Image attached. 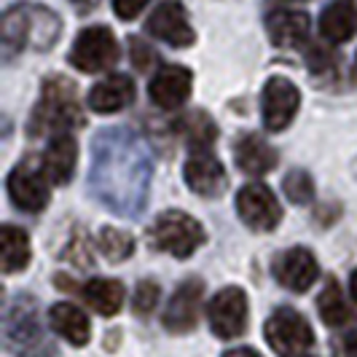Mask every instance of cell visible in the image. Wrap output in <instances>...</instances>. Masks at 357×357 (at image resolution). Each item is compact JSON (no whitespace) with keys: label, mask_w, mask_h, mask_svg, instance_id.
Segmentation results:
<instances>
[{"label":"cell","mask_w":357,"mask_h":357,"mask_svg":"<svg viewBox=\"0 0 357 357\" xmlns=\"http://www.w3.org/2000/svg\"><path fill=\"white\" fill-rule=\"evenodd\" d=\"M129 56H132V65L137 68V70H151L153 65H156V52L145 43L143 38H129Z\"/></svg>","instance_id":"obj_30"},{"label":"cell","mask_w":357,"mask_h":357,"mask_svg":"<svg viewBox=\"0 0 357 357\" xmlns=\"http://www.w3.org/2000/svg\"><path fill=\"white\" fill-rule=\"evenodd\" d=\"M223 357H261V352H255V349H250V347H239V349L226 352Z\"/></svg>","instance_id":"obj_35"},{"label":"cell","mask_w":357,"mask_h":357,"mask_svg":"<svg viewBox=\"0 0 357 357\" xmlns=\"http://www.w3.org/2000/svg\"><path fill=\"white\" fill-rule=\"evenodd\" d=\"M97 245H100L102 255H105L107 261H113V264L126 261V258L135 252V239H132V234L121 231V229H113V226L100 229Z\"/></svg>","instance_id":"obj_27"},{"label":"cell","mask_w":357,"mask_h":357,"mask_svg":"<svg viewBox=\"0 0 357 357\" xmlns=\"http://www.w3.org/2000/svg\"><path fill=\"white\" fill-rule=\"evenodd\" d=\"M3 347L17 357H56V347L40 320V309L33 296L22 293L6 304Z\"/></svg>","instance_id":"obj_3"},{"label":"cell","mask_w":357,"mask_h":357,"mask_svg":"<svg viewBox=\"0 0 357 357\" xmlns=\"http://www.w3.org/2000/svg\"><path fill=\"white\" fill-rule=\"evenodd\" d=\"M301 105V91L296 89L293 81L287 78H268L264 94H261V113L264 126L268 132H282L296 119Z\"/></svg>","instance_id":"obj_10"},{"label":"cell","mask_w":357,"mask_h":357,"mask_svg":"<svg viewBox=\"0 0 357 357\" xmlns=\"http://www.w3.org/2000/svg\"><path fill=\"white\" fill-rule=\"evenodd\" d=\"M81 298L102 317H113L119 314V309L124 304V285L116 280H89L86 285L81 287Z\"/></svg>","instance_id":"obj_23"},{"label":"cell","mask_w":357,"mask_h":357,"mask_svg":"<svg viewBox=\"0 0 357 357\" xmlns=\"http://www.w3.org/2000/svg\"><path fill=\"white\" fill-rule=\"evenodd\" d=\"M207 320L218 339L229 341L248 328V296L242 287H223L207 306Z\"/></svg>","instance_id":"obj_9"},{"label":"cell","mask_w":357,"mask_h":357,"mask_svg":"<svg viewBox=\"0 0 357 357\" xmlns=\"http://www.w3.org/2000/svg\"><path fill=\"white\" fill-rule=\"evenodd\" d=\"M84 124L78 89L65 75H49L40 86V102L30 116V135H65Z\"/></svg>","instance_id":"obj_4"},{"label":"cell","mask_w":357,"mask_h":357,"mask_svg":"<svg viewBox=\"0 0 357 357\" xmlns=\"http://www.w3.org/2000/svg\"><path fill=\"white\" fill-rule=\"evenodd\" d=\"M234 159L239 164L242 172L248 175H266L277 167V151L258 135H245L239 143L234 145Z\"/></svg>","instance_id":"obj_18"},{"label":"cell","mask_w":357,"mask_h":357,"mask_svg":"<svg viewBox=\"0 0 357 357\" xmlns=\"http://www.w3.org/2000/svg\"><path fill=\"white\" fill-rule=\"evenodd\" d=\"M49 322H52L54 333H59L65 341H70L73 347H84V344L89 341L91 325H89L86 312H84V309H78V306L68 304V301L52 306V312H49Z\"/></svg>","instance_id":"obj_22"},{"label":"cell","mask_w":357,"mask_h":357,"mask_svg":"<svg viewBox=\"0 0 357 357\" xmlns=\"http://www.w3.org/2000/svg\"><path fill=\"white\" fill-rule=\"evenodd\" d=\"M75 161H78V145L70 135H54L46 153H43V169L54 185H62L73 178L75 172Z\"/></svg>","instance_id":"obj_19"},{"label":"cell","mask_w":357,"mask_h":357,"mask_svg":"<svg viewBox=\"0 0 357 357\" xmlns=\"http://www.w3.org/2000/svg\"><path fill=\"white\" fill-rule=\"evenodd\" d=\"M317 309H320L322 322L331 325V328H341V325H347V322L355 317L349 304L344 301V293H341L336 280H328V285H325V290H322L320 298H317Z\"/></svg>","instance_id":"obj_25"},{"label":"cell","mask_w":357,"mask_h":357,"mask_svg":"<svg viewBox=\"0 0 357 357\" xmlns=\"http://www.w3.org/2000/svg\"><path fill=\"white\" fill-rule=\"evenodd\" d=\"M266 30L271 43L282 49H296L309 36V17L304 11H271L266 19Z\"/></svg>","instance_id":"obj_20"},{"label":"cell","mask_w":357,"mask_h":357,"mask_svg":"<svg viewBox=\"0 0 357 357\" xmlns=\"http://www.w3.org/2000/svg\"><path fill=\"white\" fill-rule=\"evenodd\" d=\"M148 245L175 258H188L204 245V229L197 218L180 210H167L148 229Z\"/></svg>","instance_id":"obj_5"},{"label":"cell","mask_w":357,"mask_h":357,"mask_svg":"<svg viewBox=\"0 0 357 357\" xmlns=\"http://www.w3.org/2000/svg\"><path fill=\"white\" fill-rule=\"evenodd\" d=\"M185 183L199 197H220L226 191V169L210 151H194L185 161Z\"/></svg>","instance_id":"obj_16"},{"label":"cell","mask_w":357,"mask_h":357,"mask_svg":"<svg viewBox=\"0 0 357 357\" xmlns=\"http://www.w3.org/2000/svg\"><path fill=\"white\" fill-rule=\"evenodd\" d=\"M49 175L43 169V161L36 164L33 159L22 161L8 175V197L24 213H40L49 204Z\"/></svg>","instance_id":"obj_8"},{"label":"cell","mask_w":357,"mask_h":357,"mask_svg":"<svg viewBox=\"0 0 357 357\" xmlns=\"http://www.w3.org/2000/svg\"><path fill=\"white\" fill-rule=\"evenodd\" d=\"M132 100H135V81L124 73L107 75L105 81L91 86L89 97H86L89 107L97 113H119L126 105H132Z\"/></svg>","instance_id":"obj_17"},{"label":"cell","mask_w":357,"mask_h":357,"mask_svg":"<svg viewBox=\"0 0 357 357\" xmlns=\"http://www.w3.org/2000/svg\"><path fill=\"white\" fill-rule=\"evenodd\" d=\"M159 298H161L159 285H156V282H151V280H143L140 285L135 287V296H132V309H135L140 317H145V314H151V312L156 309Z\"/></svg>","instance_id":"obj_29"},{"label":"cell","mask_w":357,"mask_h":357,"mask_svg":"<svg viewBox=\"0 0 357 357\" xmlns=\"http://www.w3.org/2000/svg\"><path fill=\"white\" fill-rule=\"evenodd\" d=\"M68 261H73L75 266H91V252H89V239L84 234H75L73 242L68 245Z\"/></svg>","instance_id":"obj_32"},{"label":"cell","mask_w":357,"mask_h":357,"mask_svg":"<svg viewBox=\"0 0 357 357\" xmlns=\"http://www.w3.org/2000/svg\"><path fill=\"white\" fill-rule=\"evenodd\" d=\"M355 70H357V59H355Z\"/></svg>","instance_id":"obj_38"},{"label":"cell","mask_w":357,"mask_h":357,"mask_svg":"<svg viewBox=\"0 0 357 357\" xmlns=\"http://www.w3.org/2000/svg\"><path fill=\"white\" fill-rule=\"evenodd\" d=\"M73 68L84 73H102L119 62V40L107 27H86L81 30L70 49Z\"/></svg>","instance_id":"obj_6"},{"label":"cell","mask_w":357,"mask_h":357,"mask_svg":"<svg viewBox=\"0 0 357 357\" xmlns=\"http://www.w3.org/2000/svg\"><path fill=\"white\" fill-rule=\"evenodd\" d=\"M271 271H274V280L287 290H293V293L309 290L314 285L317 274H320L314 255L306 248H290V250L280 252L271 264Z\"/></svg>","instance_id":"obj_13"},{"label":"cell","mask_w":357,"mask_h":357,"mask_svg":"<svg viewBox=\"0 0 357 357\" xmlns=\"http://www.w3.org/2000/svg\"><path fill=\"white\" fill-rule=\"evenodd\" d=\"M180 132L185 135V140L191 145V151H210V143H215L218 137V126L210 121L207 113H188L180 119Z\"/></svg>","instance_id":"obj_26"},{"label":"cell","mask_w":357,"mask_h":357,"mask_svg":"<svg viewBox=\"0 0 357 357\" xmlns=\"http://www.w3.org/2000/svg\"><path fill=\"white\" fill-rule=\"evenodd\" d=\"M0 245H3V250H0L3 274H17L30 264V236L22 229L6 223L0 229Z\"/></svg>","instance_id":"obj_24"},{"label":"cell","mask_w":357,"mask_h":357,"mask_svg":"<svg viewBox=\"0 0 357 357\" xmlns=\"http://www.w3.org/2000/svg\"><path fill=\"white\" fill-rule=\"evenodd\" d=\"M266 341L271 344V349L280 352V355H301L314 344V331L296 309L282 306L268 317Z\"/></svg>","instance_id":"obj_7"},{"label":"cell","mask_w":357,"mask_h":357,"mask_svg":"<svg viewBox=\"0 0 357 357\" xmlns=\"http://www.w3.org/2000/svg\"><path fill=\"white\" fill-rule=\"evenodd\" d=\"M202 293L204 285L202 280H185L183 285L172 293L169 304L164 309V328L169 333H188L199 320V306H202Z\"/></svg>","instance_id":"obj_14"},{"label":"cell","mask_w":357,"mask_h":357,"mask_svg":"<svg viewBox=\"0 0 357 357\" xmlns=\"http://www.w3.org/2000/svg\"><path fill=\"white\" fill-rule=\"evenodd\" d=\"M309 68H312V73L314 75H333L336 73V59H333V54H328L325 49H320V46H314V49H309Z\"/></svg>","instance_id":"obj_31"},{"label":"cell","mask_w":357,"mask_h":357,"mask_svg":"<svg viewBox=\"0 0 357 357\" xmlns=\"http://www.w3.org/2000/svg\"><path fill=\"white\" fill-rule=\"evenodd\" d=\"M355 172H357V164H355Z\"/></svg>","instance_id":"obj_39"},{"label":"cell","mask_w":357,"mask_h":357,"mask_svg":"<svg viewBox=\"0 0 357 357\" xmlns=\"http://www.w3.org/2000/svg\"><path fill=\"white\" fill-rule=\"evenodd\" d=\"M290 357H309V355H304V352H301V355H290Z\"/></svg>","instance_id":"obj_37"},{"label":"cell","mask_w":357,"mask_h":357,"mask_svg":"<svg viewBox=\"0 0 357 357\" xmlns=\"http://www.w3.org/2000/svg\"><path fill=\"white\" fill-rule=\"evenodd\" d=\"M282 188H285V197L293 204H309L314 199V180L309 178V172H304V169L287 172L285 180H282Z\"/></svg>","instance_id":"obj_28"},{"label":"cell","mask_w":357,"mask_h":357,"mask_svg":"<svg viewBox=\"0 0 357 357\" xmlns=\"http://www.w3.org/2000/svg\"><path fill=\"white\" fill-rule=\"evenodd\" d=\"M62 33V22L52 8L38 3H17L3 14L0 40H3V56L14 59L19 52H49Z\"/></svg>","instance_id":"obj_2"},{"label":"cell","mask_w":357,"mask_h":357,"mask_svg":"<svg viewBox=\"0 0 357 357\" xmlns=\"http://www.w3.org/2000/svg\"><path fill=\"white\" fill-rule=\"evenodd\" d=\"M153 156L126 126L97 132L91 143V197L121 218H140L151 194Z\"/></svg>","instance_id":"obj_1"},{"label":"cell","mask_w":357,"mask_h":357,"mask_svg":"<svg viewBox=\"0 0 357 357\" xmlns=\"http://www.w3.org/2000/svg\"><path fill=\"white\" fill-rule=\"evenodd\" d=\"M148 3H151V0H113V11H116V17L119 19L129 22V19L137 17Z\"/></svg>","instance_id":"obj_33"},{"label":"cell","mask_w":357,"mask_h":357,"mask_svg":"<svg viewBox=\"0 0 357 357\" xmlns=\"http://www.w3.org/2000/svg\"><path fill=\"white\" fill-rule=\"evenodd\" d=\"M145 30L153 38L175 46V49H183V46L194 43V27L188 24L185 8L180 6L178 0H164L161 6H156L153 14L145 22Z\"/></svg>","instance_id":"obj_12"},{"label":"cell","mask_w":357,"mask_h":357,"mask_svg":"<svg viewBox=\"0 0 357 357\" xmlns=\"http://www.w3.org/2000/svg\"><path fill=\"white\" fill-rule=\"evenodd\" d=\"M236 213L239 218L255 229V231H271L280 220H282V210L274 194L261 183H248L242 185V191L236 194Z\"/></svg>","instance_id":"obj_11"},{"label":"cell","mask_w":357,"mask_h":357,"mask_svg":"<svg viewBox=\"0 0 357 357\" xmlns=\"http://www.w3.org/2000/svg\"><path fill=\"white\" fill-rule=\"evenodd\" d=\"M191 86H194V75L188 68L167 65L148 84V97L153 100V105L164 107V110H175L191 97Z\"/></svg>","instance_id":"obj_15"},{"label":"cell","mask_w":357,"mask_h":357,"mask_svg":"<svg viewBox=\"0 0 357 357\" xmlns=\"http://www.w3.org/2000/svg\"><path fill=\"white\" fill-rule=\"evenodd\" d=\"M320 33L331 43H347L357 33V8L352 0H333L320 17Z\"/></svg>","instance_id":"obj_21"},{"label":"cell","mask_w":357,"mask_h":357,"mask_svg":"<svg viewBox=\"0 0 357 357\" xmlns=\"http://www.w3.org/2000/svg\"><path fill=\"white\" fill-rule=\"evenodd\" d=\"M349 293H352V298L357 301V268L352 271V277H349Z\"/></svg>","instance_id":"obj_36"},{"label":"cell","mask_w":357,"mask_h":357,"mask_svg":"<svg viewBox=\"0 0 357 357\" xmlns=\"http://www.w3.org/2000/svg\"><path fill=\"white\" fill-rule=\"evenodd\" d=\"M341 352H344V357H357V328L352 331V333L344 336V341H341Z\"/></svg>","instance_id":"obj_34"}]
</instances>
